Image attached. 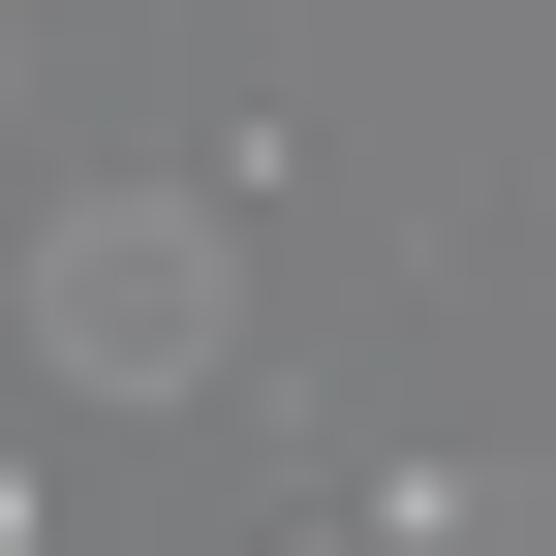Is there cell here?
<instances>
[{"instance_id":"obj_1","label":"cell","mask_w":556,"mask_h":556,"mask_svg":"<svg viewBox=\"0 0 556 556\" xmlns=\"http://www.w3.org/2000/svg\"><path fill=\"white\" fill-rule=\"evenodd\" d=\"M217 340V248L186 217H62V371H186Z\"/></svg>"}]
</instances>
